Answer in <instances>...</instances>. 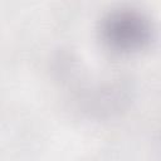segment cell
<instances>
[{"instance_id":"6da1fadb","label":"cell","mask_w":161,"mask_h":161,"mask_svg":"<svg viewBox=\"0 0 161 161\" xmlns=\"http://www.w3.org/2000/svg\"><path fill=\"white\" fill-rule=\"evenodd\" d=\"M153 25L140 10L118 8L108 11L99 23V36L106 48L128 54L145 49L153 39Z\"/></svg>"}]
</instances>
